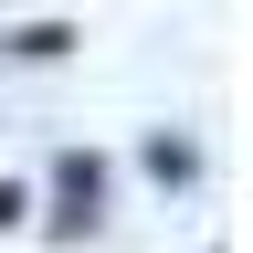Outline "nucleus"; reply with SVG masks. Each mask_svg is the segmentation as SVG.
Instances as JSON below:
<instances>
[{
  "mask_svg": "<svg viewBox=\"0 0 253 253\" xmlns=\"http://www.w3.org/2000/svg\"><path fill=\"white\" fill-rule=\"evenodd\" d=\"M95 211H106V158L74 148V158L53 169V232H95Z\"/></svg>",
  "mask_w": 253,
  "mask_h": 253,
  "instance_id": "f257e3e1",
  "label": "nucleus"
},
{
  "mask_svg": "<svg viewBox=\"0 0 253 253\" xmlns=\"http://www.w3.org/2000/svg\"><path fill=\"white\" fill-rule=\"evenodd\" d=\"M0 42H11L21 63H63L74 53V21H21V32H0Z\"/></svg>",
  "mask_w": 253,
  "mask_h": 253,
  "instance_id": "f03ea898",
  "label": "nucleus"
},
{
  "mask_svg": "<svg viewBox=\"0 0 253 253\" xmlns=\"http://www.w3.org/2000/svg\"><path fill=\"white\" fill-rule=\"evenodd\" d=\"M148 169L158 179H201V148H190V137H148Z\"/></svg>",
  "mask_w": 253,
  "mask_h": 253,
  "instance_id": "7ed1b4c3",
  "label": "nucleus"
},
{
  "mask_svg": "<svg viewBox=\"0 0 253 253\" xmlns=\"http://www.w3.org/2000/svg\"><path fill=\"white\" fill-rule=\"evenodd\" d=\"M21 211H32V201H21V190H11V179H0V232H11V221H21Z\"/></svg>",
  "mask_w": 253,
  "mask_h": 253,
  "instance_id": "20e7f679",
  "label": "nucleus"
}]
</instances>
